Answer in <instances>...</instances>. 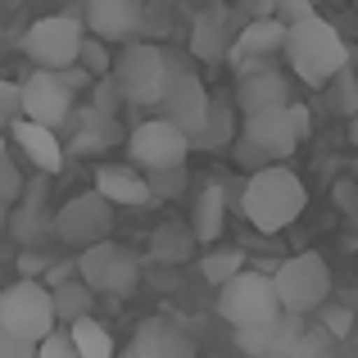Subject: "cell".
Segmentation results:
<instances>
[{
	"label": "cell",
	"mask_w": 358,
	"mask_h": 358,
	"mask_svg": "<svg viewBox=\"0 0 358 358\" xmlns=\"http://www.w3.org/2000/svg\"><path fill=\"white\" fill-rule=\"evenodd\" d=\"M308 136V109L304 105H272L259 114H245L241 131L231 136V159L245 173H259L268 164H286V155Z\"/></svg>",
	"instance_id": "obj_1"
},
{
	"label": "cell",
	"mask_w": 358,
	"mask_h": 358,
	"mask_svg": "<svg viewBox=\"0 0 358 358\" xmlns=\"http://www.w3.org/2000/svg\"><path fill=\"white\" fill-rule=\"evenodd\" d=\"M304 204H308V191L286 164H268L259 173H250L245 195H241V213L259 231H268V236L272 231H286L304 213Z\"/></svg>",
	"instance_id": "obj_2"
},
{
	"label": "cell",
	"mask_w": 358,
	"mask_h": 358,
	"mask_svg": "<svg viewBox=\"0 0 358 358\" xmlns=\"http://www.w3.org/2000/svg\"><path fill=\"white\" fill-rule=\"evenodd\" d=\"M281 55H286L290 73H295L299 82H308V87H327V82L350 64V50H345L341 32H336L322 14H308L304 23H290Z\"/></svg>",
	"instance_id": "obj_3"
},
{
	"label": "cell",
	"mask_w": 358,
	"mask_h": 358,
	"mask_svg": "<svg viewBox=\"0 0 358 358\" xmlns=\"http://www.w3.org/2000/svg\"><path fill=\"white\" fill-rule=\"evenodd\" d=\"M0 327L23 341H45L55 331V304H50V286L36 277H18L14 286L0 290Z\"/></svg>",
	"instance_id": "obj_4"
},
{
	"label": "cell",
	"mask_w": 358,
	"mask_h": 358,
	"mask_svg": "<svg viewBox=\"0 0 358 358\" xmlns=\"http://www.w3.org/2000/svg\"><path fill=\"white\" fill-rule=\"evenodd\" d=\"M159 109H164V118L177 122L186 136H195L204 114H209V91H204L200 73L177 50H164V96H159Z\"/></svg>",
	"instance_id": "obj_5"
},
{
	"label": "cell",
	"mask_w": 358,
	"mask_h": 358,
	"mask_svg": "<svg viewBox=\"0 0 358 358\" xmlns=\"http://www.w3.org/2000/svg\"><path fill=\"white\" fill-rule=\"evenodd\" d=\"M272 290L286 313H313L331 295V268L322 254H295L272 272Z\"/></svg>",
	"instance_id": "obj_6"
},
{
	"label": "cell",
	"mask_w": 358,
	"mask_h": 358,
	"mask_svg": "<svg viewBox=\"0 0 358 358\" xmlns=\"http://www.w3.org/2000/svg\"><path fill=\"white\" fill-rule=\"evenodd\" d=\"M109 78H114L118 96L127 105H159V96H164V45L127 41L118 50Z\"/></svg>",
	"instance_id": "obj_7"
},
{
	"label": "cell",
	"mask_w": 358,
	"mask_h": 358,
	"mask_svg": "<svg viewBox=\"0 0 358 358\" xmlns=\"http://www.w3.org/2000/svg\"><path fill=\"white\" fill-rule=\"evenodd\" d=\"M78 277L87 281L96 295H131L141 281V259L118 241H96L78 254Z\"/></svg>",
	"instance_id": "obj_8"
},
{
	"label": "cell",
	"mask_w": 358,
	"mask_h": 358,
	"mask_svg": "<svg viewBox=\"0 0 358 358\" xmlns=\"http://www.w3.org/2000/svg\"><path fill=\"white\" fill-rule=\"evenodd\" d=\"M218 313H222V322H231V327H259V322H268V317H277L281 313V304H277V290H272V277L268 272H236V277H227L218 286Z\"/></svg>",
	"instance_id": "obj_9"
},
{
	"label": "cell",
	"mask_w": 358,
	"mask_h": 358,
	"mask_svg": "<svg viewBox=\"0 0 358 358\" xmlns=\"http://www.w3.org/2000/svg\"><path fill=\"white\" fill-rule=\"evenodd\" d=\"M82 36L87 27L69 14H50V18H36L23 36V50L36 69H50V73H64L78 64V50H82Z\"/></svg>",
	"instance_id": "obj_10"
},
{
	"label": "cell",
	"mask_w": 358,
	"mask_h": 358,
	"mask_svg": "<svg viewBox=\"0 0 358 358\" xmlns=\"http://www.w3.org/2000/svg\"><path fill=\"white\" fill-rule=\"evenodd\" d=\"M127 155L141 173H155V168H177L191 155V136H186L177 122L168 118H145L127 131Z\"/></svg>",
	"instance_id": "obj_11"
},
{
	"label": "cell",
	"mask_w": 358,
	"mask_h": 358,
	"mask_svg": "<svg viewBox=\"0 0 358 358\" xmlns=\"http://www.w3.org/2000/svg\"><path fill=\"white\" fill-rule=\"evenodd\" d=\"M109 227H114V204L100 191L73 195L69 204L55 209V241L73 245V250H87L96 241H109Z\"/></svg>",
	"instance_id": "obj_12"
},
{
	"label": "cell",
	"mask_w": 358,
	"mask_h": 358,
	"mask_svg": "<svg viewBox=\"0 0 358 358\" xmlns=\"http://www.w3.org/2000/svg\"><path fill=\"white\" fill-rule=\"evenodd\" d=\"M18 118L41 122V127H55V131L73 118V91L64 87L59 73L36 69L27 82H18Z\"/></svg>",
	"instance_id": "obj_13"
},
{
	"label": "cell",
	"mask_w": 358,
	"mask_h": 358,
	"mask_svg": "<svg viewBox=\"0 0 358 358\" xmlns=\"http://www.w3.org/2000/svg\"><path fill=\"white\" fill-rule=\"evenodd\" d=\"M299 336H304V313L281 308L277 317H268L259 327H236V350L245 358H290Z\"/></svg>",
	"instance_id": "obj_14"
},
{
	"label": "cell",
	"mask_w": 358,
	"mask_h": 358,
	"mask_svg": "<svg viewBox=\"0 0 358 358\" xmlns=\"http://www.w3.org/2000/svg\"><path fill=\"white\" fill-rule=\"evenodd\" d=\"M131 358H195V341L191 331H182L168 317H145L131 336Z\"/></svg>",
	"instance_id": "obj_15"
},
{
	"label": "cell",
	"mask_w": 358,
	"mask_h": 358,
	"mask_svg": "<svg viewBox=\"0 0 358 358\" xmlns=\"http://www.w3.org/2000/svg\"><path fill=\"white\" fill-rule=\"evenodd\" d=\"M231 105H236V114H259V109H272V105H290V78L281 69L241 73Z\"/></svg>",
	"instance_id": "obj_16"
},
{
	"label": "cell",
	"mask_w": 358,
	"mask_h": 358,
	"mask_svg": "<svg viewBox=\"0 0 358 358\" xmlns=\"http://www.w3.org/2000/svg\"><path fill=\"white\" fill-rule=\"evenodd\" d=\"M18 209L9 213V222H5V231H14V241L18 245H41V241H50L55 236V213H45V186L41 182H32V191L23 186V195H18Z\"/></svg>",
	"instance_id": "obj_17"
},
{
	"label": "cell",
	"mask_w": 358,
	"mask_h": 358,
	"mask_svg": "<svg viewBox=\"0 0 358 358\" xmlns=\"http://www.w3.org/2000/svg\"><path fill=\"white\" fill-rule=\"evenodd\" d=\"M9 136H14V145L23 150V159L36 168V173L50 177V173H59V168H64V145H59V136H55V127L14 118V122H9Z\"/></svg>",
	"instance_id": "obj_18"
},
{
	"label": "cell",
	"mask_w": 358,
	"mask_h": 358,
	"mask_svg": "<svg viewBox=\"0 0 358 358\" xmlns=\"http://www.w3.org/2000/svg\"><path fill=\"white\" fill-rule=\"evenodd\" d=\"M281 45H286V23L281 18H250V23L241 27L236 36H231V69L245 59H272V55H281Z\"/></svg>",
	"instance_id": "obj_19"
},
{
	"label": "cell",
	"mask_w": 358,
	"mask_h": 358,
	"mask_svg": "<svg viewBox=\"0 0 358 358\" xmlns=\"http://www.w3.org/2000/svg\"><path fill=\"white\" fill-rule=\"evenodd\" d=\"M96 191L105 195L109 204H127V209H141V204H155L150 195V182L136 164H100L96 168Z\"/></svg>",
	"instance_id": "obj_20"
},
{
	"label": "cell",
	"mask_w": 358,
	"mask_h": 358,
	"mask_svg": "<svg viewBox=\"0 0 358 358\" xmlns=\"http://www.w3.org/2000/svg\"><path fill=\"white\" fill-rule=\"evenodd\" d=\"M87 23L100 41H127L141 32V0H87Z\"/></svg>",
	"instance_id": "obj_21"
},
{
	"label": "cell",
	"mask_w": 358,
	"mask_h": 358,
	"mask_svg": "<svg viewBox=\"0 0 358 358\" xmlns=\"http://www.w3.org/2000/svg\"><path fill=\"white\" fill-rule=\"evenodd\" d=\"M227 50H231L227 9L213 5V9H204V14L195 18V27H191V55L204 59V64H218V59H227Z\"/></svg>",
	"instance_id": "obj_22"
},
{
	"label": "cell",
	"mask_w": 358,
	"mask_h": 358,
	"mask_svg": "<svg viewBox=\"0 0 358 358\" xmlns=\"http://www.w3.org/2000/svg\"><path fill=\"white\" fill-rule=\"evenodd\" d=\"M236 136V105L231 96H209V114H204L200 131L191 136V150H227Z\"/></svg>",
	"instance_id": "obj_23"
},
{
	"label": "cell",
	"mask_w": 358,
	"mask_h": 358,
	"mask_svg": "<svg viewBox=\"0 0 358 358\" xmlns=\"http://www.w3.org/2000/svg\"><path fill=\"white\" fill-rule=\"evenodd\" d=\"M222 218H227V191L222 182H204L200 200H195V213H191V236L195 245H213L222 236Z\"/></svg>",
	"instance_id": "obj_24"
},
{
	"label": "cell",
	"mask_w": 358,
	"mask_h": 358,
	"mask_svg": "<svg viewBox=\"0 0 358 358\" xmlns=\"http://www.w3.org/2000/svg\"><path fill=\"white\" fill-rule=\"evenodd\" d=\"M91 299H96V290H91L82 277H69V281H59V286H50L55 322L69 327V322H78V317H91Z\"/></svg>",
	"instance_id": "obj_25"
},
{
	"label": "cell",
	"mask_w": 358,
	"mask_h": 358,
	"mask_svg": "<svg viewBox=\"0 0 358 358\" xmlns=\"http://www.w3.org/2000/svg\"><path fill=\"white\" fill-rule=\"evenodd\" d=\"M191 250H195V236L182 222H164L150 236V259H159V263H182V259H191Z\"/></svg>",
	"instance_id": "obj_26"
},
{
	"label": "cell",
	"mask_w": 358,
	"mask_h": 358,
	"mask_svg": "<svg viewBox=\"0 0 358 358\" xmlns=\"http://www.w3.org/2000/svg\"><path fill=\"white\" fill-rule=\"evenodd\" d=\"M69 336H73V345H78V358H118L114 336H109L96 317H78V322H69Z\"/></svg>",
	"instance_id": "obj_27"
},
{
	"label": "cell",
	"mask_w": 358,
	"mask_h": 358,
	"mask_svg": "<svg viewBox=\"0 0 358 358\" xmlns=\"http://www.w3.org/2000/svg\"><path fill=\"white\" fill-rule=\"evenodd\" d=\"M327 105H331L341 118L358 114V69H354V64H345V69L327 82Z\"/></svg>",
	"instance_id": "obj_28"
},
{
	"label": "cell",
	"mask_w": 358,
	"mask_h": 358,
	"mask_svg": "<svg viewBox=\"0 0 358 358\" xmlns=\"http://www.w3.org/2000/svg\"><path fill=\"white\" fill-rule=\"evenodd\" d=\"M241 268H245V254L241 250H209L200 259V272H204V281H209V286H222V281L236 277Z\"/></svg>",
	"instance_id": "obj_29"
},
{
	"label": "cell",
	"mask_w": 358,
	"mask_h": 358,
	"mask_svg": "<svg viewBox=\"0 0 358 358\" xmlns=\"http://www.w3.org/2000/svg\"><path fill=\"white\" fill-rule=\"evenodd\" d=\"M336 336H327L322 327H304V336L295 341V354L290 358H341V350H336Z\"/></svg>",
	"instance_id": "obj_30"
},
{
	"label": "cell",
	"mask_w": 358,
	"mask_h": 358,
	"mask_svg": "<svg viewBox=\"0 0 358 358\" xmlns=\"http://www.w3.org/2000/svg\"><path fill=\"white\" fill-rule=\"evenodd\" d=\"M78 69H87L91 78H105V73L114 69V55H109V41H100V36H82Z\"/></svg>",
	"instance_id": "obj_31"
},
{
	"label": "cell",
	"mask_w": 358,
	"mask_h": 358,
	"mask_svg": "<svg viewBox=\"0 0 358 358\" xmlns=\"http://www.w3.org/2000/svg\"><path fill=\"white\" fill-rule=\"evenodd\" d=\"M145 182H150V195H155V200H177V195L186 191V164L155 168V173H145Z\"/></svg>",
	"instance_id": "obj_32"
},
{
	"label": "cell",
	"mask_w": 358,
	"mask_h": 358,
	"mask_svg": "<svg viewBox=\"0 0 358 358\" xmlns=\"http://www.w3.org/2000/svg\"><path fill=\"white\" fill-rule=\"evenodd\" d=\"M91 100H96L91 109H96V114H105V118H118V105H127V100L118 96V87H114V78H109V73L96 82V87H91Z\"/></svg>",
	"instance_id": "obj_33"
},
{
	"label": "cell",
	"mask_w": 358,
	"mask_h": 358,
	"mask_svg": "<svg viewBox=\"0 0 358 358\" xmlns=\"http://www.w3.org/2000/svg\"><path fill=\"white\" fill-rule=\"evenodd\" d=\"M36 358H78V345H73L69 327H55L45 341H36Z\"/></svg>",
	"instance_id": "obj_34"
},
{
	"label": "cell",
	"mask_w": 358,
	"mask_h": 358,
	"mask_svg": "<svg viewBox=\"0 0 358 358\" xmlns=\"http://www.w3.org/2000/svg\"><path fill=\"white\" fill-rule=\"evenodd\" d=\"M23 173H18V164L9 155H0V200L5 204H18V195H23Z\"/></svg>",
	"instance_id": "obj_35"
},
{
	"label": "cell",
	"mask_w": 358,
	"mask_h": 358,
	"mask_svg": "<svg viewBox=\"0 0 358 358\" xmlns=\"http://www.w3.org/2000/svg\"><path fill=\"white\" fill-rule=\"evenodd\" d=\"M350 327H354V313H350V308H341V304L327 308V304H322V331H327V336L345 341V336H350Z\"/></svg>",
	"instance_id": "obj_36"
},
{
	"label": "cell",
	"mask_w": 358,
	"mask_h": 358,
	"mask_svg": "<svg viewBox=\"0 0 358 358\" xmlns=\"http://www.w3.org/2000/svg\"><path fill=\"white\" fill-rule=\"evenodd\" d=\"M272 14L290 27V23H304L308 14H317V5L313 0H272Z\"/></svg>",
	"instance_id": "obj_37"
},
{
	"label": "cell",
	"mask_w": 358,
	"mask_h": 358,
	"mask_svg": "<svg viewBox=\"0 0 358 358\" xmlns=\"http://www.w3.org/2000/svg\"><path fill=\"white\" fill-rule=\"evenodd\" d=\"M14 118H18V82L0 78V131H5Z\"/></svg>",
	"instance_id": "obj_38"
},
{
	"label": "cell",
	"mask_w": 358,
	"mask_h": 358,
	"mask_svg": "<svg viewBox=\"0 0 358 358\" xmlns=\"http://www.w3.org/2000/svg\"><path fill=\"white\" fill-rule=\"evenodd\" d=\"M0 358H36V345L0 327Z\"/></svg>",
	"instance_id": "obj_39"
},
{
	"label": "cell",
	"mask_w": 358,
	"mask_h": 358,
	"mask_svg": "<svg viewBox=\"0 0 358 358\" xmlns=\"http://www.w3.org/2000/svg\"><path fill=\"white\" fill-rule=\"evenodd\" d=\"M45 268H50V259H45V254H32V250H27L23 259H18V272H23V277H41Z\"/></svg>",
	"instance_id": "obj_40"
},
{
	"label": "cell",
	"mask_w": 358,
	"mask_h": 358,
	"mask_svg": "<svg viewBox=\"0 0 358 358\" xmlns=\"http://www.w3.org/2000/svg\"><path fill=\"white\" fill-rule=\"evenodd\" d=\"M245 14L250 18H277L272 14V0H245Z\"/></svg>",
	"instance_id": "obj_41"
},
{
	"label": "cell",
	"mask_w": 358,
	"mask_h": 358,
	"mask_svg": "<svg viewBox=\"0 0 358 358\" xmlns=\"http://www.w3.org/2000/svg\"><path fill=\"white\" fill-rule=\"evenodd\" d=\"M5 222H9V204L0 200V231H5Z\"/></svg>",
	"instance_id": "obj_42"
},
{
	"label": "cell",
	"mask_w": 358,
	"mask_h": 358,
	"mask_svg": "<svg viewBox=\"0 0 358 358\" xmlns=\"http://www.w3.org/2000/svg\"><path fill=\"white\" fill-rule=\"evenodd\" d=\"M0 155H5V136H0Z\"/></svg>",
	"instance_id": "obj_43"
},
{
	"label": "cell",
	"mask_w": 358,
	"mask_h": 358,
	"mask_svg": "<svg viewBox=\"0 0 358 358\" xmlns=\"http://www.w3.org/2000/svg\"><path fill=\"white\" fill-rule=\"evenodd\" d=\"M313 5H317V0H313Z\"/></svg>",
	"instance_id": "obj_44"
},
{
	"label": "cell",
	"mask_w": 358,
	"mask_h": 358,
	"mask_svg": "<svg viewBox=\"0 0 358 358\" xmlns=\"http://www.w3.org/2000/svg\"><path fill=\"white\" fill-rule=\"evenodd\" d=\"M127 358H131V354H127Z\"/></svg>",
	"instance_id": "obj_45"
}]
</instances>
